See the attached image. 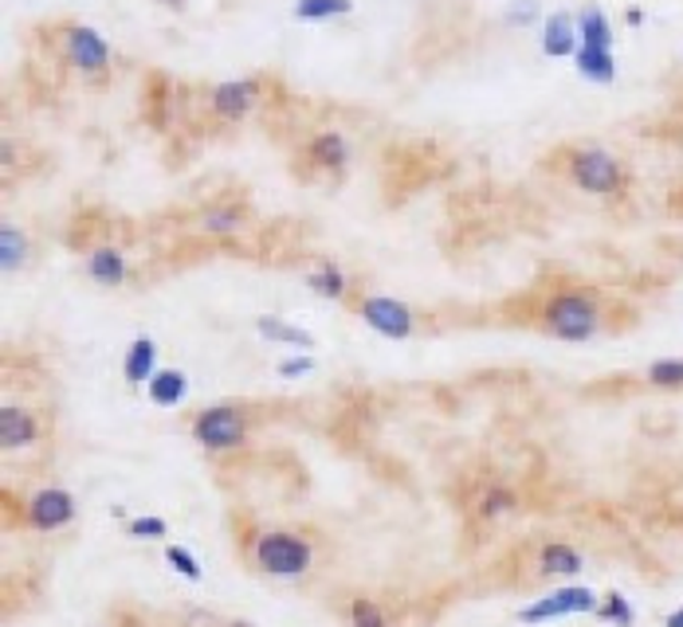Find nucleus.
I'll use <instances>...</instances> for the list:
<instances>
[{"label":"nucleus","mask_w":683,"mask_h":627,"mask_svg":"<svg viewBox=\"0 0 683 627\" xmlns=\"http://www.w3.org/2000/svg\"><path fill=\"white\" fill-rule=\"evenodd\" d=\"M232 537H236V557L248 565L256 577L275 580V584H298L307 580L318 565V542L298 525H268L244 510H232L228 518Z\"/></svg>","instance_id":"f257e3e1"},{"label":"nucleus","mask_w":683,"mask_h":627,"mask_svg":"<svg viewBox=\"0 0 683 627\" xmlns=\"http://www.w3.org/2000/svg\"><path fill=\"white\" fill-rule=\"evenodd\" d=\"M63 59L75 71H83V75H103L106 67H110V44L95 28H87V24H71L63 32Z\"/></svg>","instance_id":"9b49d317"},{"label":"nucleus","mask_w":683,"mask_h":627,"mask_svg":"<svg viewBox=\"0 0 683 627\" xmlns=\"http://www.w3.org/2000/svg\"><path fill=\"white\" fill-rule=\"evenodd\" d=\"M660 627H683V604L672 612H664V616H660Z\"/></svg>","instance_id":"2f4dec72"},{"label":"nucleus","mask_w":683,"mask_h":627,"mask_svg":"<svg viewBox=\"0 0 683 627\" xmlns=\"http://www.w3.org/2000/svg\"><path fill=\"white\" fill-rule=\"evenodd\" d=\"M522 510L519 486L507 478H480L463 498V518L472 525H499Z\"/></svg>","instance_id":"1a4fd4ad"},{"label":"nucleus","mask_w":683,"mask_h":627,"mask_svg":"<svg viewBox=\"0 0 683 627\" xmlns=\"http://www.w3.org/2000/svg\"><path fill=\"white\" fill-rule=\"evenodd\" d=\"M83 275H87L98 291H118V286H126V279H130V259H126V251L118 248V244H95V248L87 251V259H83Z\"/></svg>","instance_id":"2eb2a0df"},{"label":"nucleus","mask_w":683,"mask_h":627,"mask_svg":"<svg viewBox=\"0 0 683 627\" xmlns=\"http://www.w3.org/2000/svg\"><path fill=\"white\" fill-rule=\"evenodd\" d=\"M586 572V553L569 537H546V542L534 545L530 553V577L539 584H574V580Z\"/></svg>","instance_id":"9d476101"},{"label":"nucleus","mask_w":683,"mask_h":627,"mask_svg":"<svg viewBox=\"0 0 683 627\" xmlns=\"http://www.w3.org/2000/svg\"><path fill=\"white\" fill-rule=\"evenodd\" d=\"M636 604L625 596V592H601V604L593 612V624H605V627H636Z\"/></svg>","instance_id":"393cba45"},{"label":"nucleus","mask_w":683,"mask_h":627,"mask_svg":"<svg viewBox=\"0 0 683 627\" xmlns=\"http://www.w3.org/2000/svg\"><path fill=\"white\" fill-rule=\"evenodd\" d=\"M613 24H609V16L597 4H589V9L578 12V44H586V48H609L613 51Z\"/></svg>","instance_id":"b1692460"},{"label":"nucleus","mask_w":683,"mask_h":627,"mask_svg":"<svg viewBox=\"0 0 683 627\" xmlns=\"http://www.w3.org/2000/svg\"><path fill=\"white\" fill-rule=\"evenodd\" d=\"M597 604H601V592L589 589V584H578V580H574V584H554L550 592H542V596H534L530 604L510 612V624L546 627V624H558V619H569V616L593 619Z\"/></svg>","instance_id":"0eeeda50"},{"label":"nucleus","mask_w":683,"mask_h":627,"mask_svg":"<svg viewBox=\"0 0 683 627\" xmlns=\"http://www.w3.org/2000/svg\"><path fill=\"white\" fill-rule=\"evenodd\" d=\"M189 389H193V385H189V372L177 369V365H162L157 377L145 385V400H150L157 412H174L189 400Z\"/></svg>","instance_id":"6ab92c4d"},{"label":"nucleus","mask_w":683,"mask_h":627,"mask_svg":"<svg viewBox=\"0 0 683 627\" xmlns=\"http://www.w3.org/2000/svg\"><path fill=\"white\" fill-rule=\"evenodd\" d=\"M350 12H354V0H295L291 16L303 20V24H318V20L350 16Z\"/></svg>","instance_id":"c85d7f7f"},{"label":"nucleus","mask_w":683,"mask_h":627,"mask_svg":"<svg viewBox=\"0 0 683 627\" xmlns=\"http://www.w3.org/2000/svg\"><path fill=\"white\" fill-rule=\"evenodd\" d=\"M51 436V412L36 400H12L0 404V451L4 456H28Z\"/></svg>","instance_id":"6e6552de"},{"label":"nucleus","mask_w":683,"mask_h":627,"mask_svg":"<svg viewBox=\"0 0 683 627\" xmlns=\"http://www.w3.org/2000/svg\"><path fill=\"white\" fill-rule=\"evenodd\" d=\"M645 385L656 392H683V357H660L645 369Z\"/></svg>","instance_id":"cd10ccee"},{"label":"nucleus","mask_w":683,"mask_h":627,"mask_svg":"<svg viewBox=\"0 0 683 627\" xmlns=\"http://www.w3.org/2000/svg\"><path fill=\"white\" fill-rule=\"evenodd\" d=\"M534 16H539V0H515L503 20H507V24H530Z\"/></svg>","instance_id":"7c9ffc66"},{"label":"nucleus","mask_w":683,"mask_h":627,"mask_svg":"<svg viewBox=\"0 0 683 627\" xmlns=\"http://www.w3.org/2000/svg\"><path fill=\"white\" fill-rule=\"evenodd\" d=\"M162 561L169 565V569H174L181 580H189V584H201V580H204L201 557H197V553L189 549V545H181V542H165V545H162Z\"/></svg>","instance_id":"bb28decb"},{"label":"nucleus","mask_w":683,"mask_h":627,"mask_svg":"<svg viewBox=\"0 0 683 627\" xmlns=\"http://www.w3.org/2000/svg\"><path fill=\"white\" fill-rule=\"evenodd\" d=\"M263 98V79H228V83H216L209 91V106L212 115L221 122H240L251 115V106Z\"/></svg>","instance_id":"f8f14e48"},{"label":"nucleus","mask_w":683,"mask_h":627,"mask_svg":"<svg viewBox=\"0 0 683 627\" xmlns=\"http://www.w3.org/2000/svg\"><path fill=\"white\" fill-rule=\"evenodd\" d=\"M251 416L248 404H236V400H221V404H209V409L189 412L185 419V431L201 447L204 456L221 459V456H236L251 443Z\"/></svg>","instance_id":"7ed1b4c3"},{"label":"nucleus","mask_w":683,"mask_h":627,"mask_svg":"<svg viewBox=\"0 0 683 627\" xmlns=\"http://www.w3.org/2000/svg\"><path fill=\"white\" fill-rule=\"evenodd\" d=\"M338 619L342 627H397V608L389 600L357 589L338 600Z\"/></svg>","instance_id":"ddd939ff"},{"label":"nucleus","mask_w":683,"mask_h":627,"mask_svg":"<svg viewBox=\"0 0 683 627\" xmlns=\"http://www.w3.org/2000/svg\"><path fill=\"white\" fill-rule=\"evenodd\" d=\"M251 326H256V333H260L263 342L283 345V350H291V353H315L318 350L315 333L303 330V326H295V322H287V318H280V314H256Z\"/></svg>","instance_id":"a211bd4d"},{"label":"nucleus","mask_w":683,"mask_h":627,"mask_svg":"<svg viewBox=\"0 0 683 627\" xmlns=\"http://www.w3.org/2000/svg\"><path fill=\"white\" fill-rule=\"evenodd\" d=\"M157 4H162V9H185L189 0H157Z\"/></svg>","instance_id":"473e14b6"},{"label":"nucleus","mask_w":683,"mask_h":627,"mask_svg":"<svg viewBox=\"0 0 683 627\" xmlns=\"http://www.w3.org/2000/svg\"><path fill=\"white\" fill-rule=\"evenodd\" d=\"M91 627H122V624H118V619H110V624H91Z\"/></svg>","instance_id":"f704fd0d"},{"label":"nucleus","mask_w":683,"mask_h":627,"mask_svg":"<svg viewBox=\"0 0 683 627\" xmlns=\"http://www.w3.org/2000/svg\"><path fill=\"white\" fill-rule=\"evenodd\" d=\"M574 67H578V75L586 79V83H597V86H609L616 79V56L609 48H586V44H578Z\"/></svg>","instance_id":"5701e85b"},{"label":"nucleus","mask_w":683,"mask_h":627,"mask_svg":"<svg viewBox=\"0 0 683 627\" xmlns=\"http://www.w3.org/2000/svg\"><path fill=\"white\" fill-rule=\"evenodd\" d=\"M228 627H260V624H251V619H228Z\"/></svg>","instance_id":"72a5a7b5"},{"label":"nucleus","mask_w":683,"mask_h":627,"mask_svg":"<svg viewBox=\"0 0 683 627\" xmlns=\"http://www.w3.org/2000/svg\"><path fill=\"white\" fill-rule=\"evenodd\" d=\"M244 224H248V212L240 204H232V200H216V204H204L197 212V228L212 239H224V236H240Z\"/></svg>","instance_id":"412c9836"},{"label":"nucleus","mask_w":683,"mask_h":627,"mask_svg":"<svg viewBox=\"0 0 683 627\" xmlns=\"http://www.w3.org/2000/svg\"><path fill=\"white\" fill-rule=\"evenodd\" d=\"M566 177L589 197H621L628 189V169L616 153L601 145H574L566 153Z\"/></svg>","instance_id":"39448f33"},{"label":"nucleus","mask_w":683,"mask_h":627,"mask_svg":"<svg viewBox=\"0 0 683 627\" xmlns=\"http://www.w3.org/2000/svg\"><path fill=\"white\" fill-rule=\"evenodd\" d=\"M303 157H307V165L315 173H330V177H338V173H346V165H350V157H354V150H350L346 133L318 130L315 138L307 142V150H303Z\"/></svg>","instance_id":"dca6fc26"},{"label":"nucleus","mask_w":683,"mask_h":627,"mask_svg":"<svg viewBox=\"0 0 683 627\" xmlns=\"http://www.w3.org/2000/svg\"><path fill=\"white\" fill-rule=\"evenodd\" d=\"M118 530H122L126 542H157V545L169 542V522L157 518V513H134V518H126Z\"/></svg>","instance_id":"a878e982"},{"label":"nucleus","mask_w":683,"mask_h":627,"mask_svg":"<svg viewBox=\"0 0 683 627\" xmlns=\"http://www.w3.org/2000/svg\"><path fill=\"white\" fill-rule=\"evenodd\" d=\"M315 369H318V357H315V353H287L283 362H275V377H283V380L310 377Z\"/></svg>","instance_id":"c756f323"},{"label":"nucleus","mask_w":683,"mask_h":627,"mask_svg":"<svg viewBox=\"0 0 683 627\" xmlns=\"http://www.w3.org/2000/svg\"><path fill=\"white\" fill-rule=\"evenodd\" d=\"M534 326L554 342L586 345L609 330V314L601 295L589 286H558V291H550L542 310L534 314Z\"/></svg>","instance_id":"f03ea898"},{"label":"nucleus","mask_w":683,"mask_h":627,"mask_svg":"<svg viewBox=\"0 0 683 627\" xmlns=\"http://www.w3.org/2000/svg\"><path fill=\"white\" fill-rule=\"evenodd\" d=\"M542 56H550V59L578 56V16L554 12V16L542 20Z\"/></svg>","instance_id":"aec40b11"},{"label":"nucleus","mask_w":683,"mask_h":627,"mask_svg":"<svg viewBox=\"0 0 683 627\" xmlns=\"http://www.w3.org/2000/svg\"><path fill=\"white\" fill-rule=\"evenodd\" d=\"M79 518V498L71 495L68 486L59 483H39L32 490H24L16 502V522L24 533H39V537H56L68 533Z\"/></svg>","instance_id":"20e7f679"},{"label":"nucleus","mask_w":683,"mask_h":627,"mask_svg":"<svg viewBox=\"0 0 683 627\" xmlns=\"http://www.w3.org/2000/svg\"><path fill=\"white\" fill-rule=\"evenodd\" d=\"M157 369H162V350H157V342L150 338V333H138L134 342L122 350V362H118V377L126 380V389H142L157 377Z\"/></svg>","instance_id":"4468645a"},{"label":"nucleus","mask_w":683,"mask_h":627,"mask_svg":"<svg viewBox=\"0 0 683 627\" xmlns=\"http://www.w3.org/2000/svg\"><path fill=\"white\" fill-rule=\"evenodd\" d=\"M303 283H307L310 295L327 298V303H342V306L354 303V283H350V275L334 259H315V263L303 271Z\"/></svg>","instance_id":"f3484780"},{"label":"nucleus","mask_w":683,"mask_h":627,"mask_svg":"<svg viewBox=\"0 0 683 627\" xmlns=\"http://www.w3.org/2000/svg\"><path fill=\"white\" fill-rule=\"evenodd\" d=\"M28 263H32V239H28V232L9 220V224L0 228V271H4V275H16V271H24Z\"/></svg>","instance_id":"4be33fe9"},{"label":"nucleus","mask_w":683,"mask_h":627,"mask_svg":"<svg viewBox=\"0 0 683 627\" xmlns=\"http://www.w3.org/2000/svg\"><path fill=\"white\" fill-rule=\"evenodd\" d=\"M350 310L357 314V322L366 326V330L381 333L389 342H413V338H421L428 330V318L416 306L401 303L393 295H366L362 291V295H354Z\"/></svg>","instance_id":"423d86ee"}]
</instances>
